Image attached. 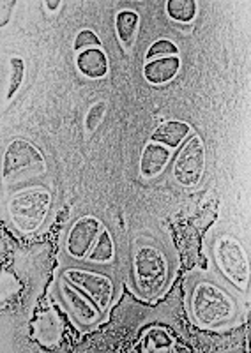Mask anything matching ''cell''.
<instances>
[{
    "mask_svg": "<svg viewBox=\"0 0 251 353\" xmlns=\"http://www.w3.org/2000/svg\"><path fill=\"white\" fill-rule=\"evenodd\" d=\"M34 336L43 346H57L62 337V320L53 307L45 309L34 321Z\"/></svg>",
    "mask_w": 251,
    "mask_h": 353,
    "instance_id": "12",
    "label": "cell"
},
{
    "mask_svg": "<svg viewBox=\"0 0 251 353\" xmlns=\"http://www.w3.org/2000/svg\"><path fill=\"white\" fill-rule=\"evenodd\" d=\"M186 311L202 330L219 332L234 327L241 316L239 301L209 274L194 272L186 281Z\"/></svg>",
    "mask_w": 251,
    "mask_h": 353,
    "instance_id": "1",
    "label": "cell"
},
{
    "mask_svg": "<svg viewBox=\"0 0 251 353\" xmlns=\"http://www.w3.org/2000/svg\"><path fill=\"white\" fill-rule=\"evenodd\" d=\"M181 71V57H161L154 61L145 62L143 65V78L150 85L170 83Z\"/></svg>",
    "mask_w": 251,
    "mask_h": 353,
    "instance_id": "13",
    "label": "cell"
},
{
    "mask_svg": "<svg viewBox=\"0 0 251 353\" xmlns=\"http://www.w3.org/2000/svg\"><path fill=\"white\" fill-rule=\"evenodd\" d=\"M106 110H108V105H106V101H97L87 110L86 119H83V129H86V134H94L99 125H101L103 119L106 115Z\"/></svg>",
    "mask_w": 251,
    "mask_h": 353,
    "instance_id": "19",
    "label": "cell"
},
{
    "mask_svg": "<svg viewBox=\"0 0 251 353\" xmlns=\"http://www.w3.org/2000/svg\"><path fill=\"white\" fill-rule=\"evenodd\" d=\"M138 30H140V17H138L137 11L124 9V11L117 12V17H115V34H117L121 48L126 53H130L133 50L134 43H137Z\"/></svg>",
    "mask_w": 251,
    "mask_h": 353,
    "instance_id": "15",
    "label": "cell"
},
{
    "mask_svg": "<svg viewBox=\"0 0 251 353\" xmlns=\"http://www.w3.org/2000/svg\"><path fill=\"white\" fill-rule=\"evenodd\" d=\"M74 68L86 80H101L108 74L110 62L103 48H89L74 53Z\"/></svg>",
    "mask_w": 251,
    "mask_h": 353,
    "instance_id": "11",
    "label": "cell"
},
{
    "mask_svg": "<svg viewBox=\"0 0 251 353\" xmlns=\"http://www.w3.org/2000/svg\"><path fill=\"white\" fill-rule=\"evenodd\" d=\"M55 295H57L62 307L66 309V313L69 314L71 321H73L81 332L94 329V327L99 325V323L106 318V314L103 313L101 309L97 307L96 302H94L86 292H81L78 286H74L73 283L68 281L64 276L57 277V283H55Z\"/></svg>",
    "mask_w": 251,
    "mask_h": 353,
    "instance_id": "6",
    "label": "cell"
},
{
    "mask_svg": "<svg viewBox=\"0 0 251 353\" xmlns=\"http://www.w3.org/2000/svg\"><path fill=\"white\" fill-rule=\"evenodd\" d=\"M179 55L177 44L172 43L170 39H159L154 44H150V48L145 53V62L161 59V57H174Z\"/></svg>",
    "mask_w": 251,
    "mask_h": 353,
    "instance_id": "21",
    "label": "cell"
},
{
    "mask_svg": "<svg viewBox=\"0 0 251 353\" xmlns=\"http://www.w3.org/2000/svg\"><path fill=\"white\" fill-rule=\"evenodd\" d=\"M52 191L45 185H29L14 191L6 201V212L12 228L21 235H32L45 225L52 209Z\"/></svg>",
    "mask_w": 251,
    "mask_h": 353,
    "instance_id": "3",
    "label": "cell"
},
{
    "mask_svg": "<svg viewBox=\"0 0 251 353\" xmlns=\"http://www.w3.org/2000/svg\"><path fill=\"white\" fill-rule=\"evenodd\" d=\"M140 352L143 353H166L175 352V339L170 332L161 327L147 330L140 339Z\"/></svg>",
    "mask_w": 251,
    "mask_h": 353,
    "instance_id": "16",
    "label": "cell"
},
{
    "mask_svg": "<svg viewBox=\"0 0 251 353\" xmlns=\"http://www.w3.org/2000/svg\"><path fill=\"white\" fill-rule=\"evenodd\" d=\"M11 78H9V88H8V101L14 97L18 92V88L21 87L25 78V61L21 57H11Z\"/></svg>",
    "mask_w": 251,
    "mask_h": 353,
    "instance_id": "20",
    "label": "cell"
},
{
    "mask_svg": "<svg viewBox=\"0 0 251 353\" xmlns=\"http://www.w3.org/2000/svg\"><path fill=\"white\" fill-rule=\"evenodd\" d=\"M199 4L194 0H168L166 14L175 23H191L197 18Z\"/></svg>",
    "mask_w": 251,
    "mask_h": 353,
    "instance_id": "18",
    "label": "cell"
},
{
    "mask_svg": "<svg viewBox=\"0 0 251 353\" xmlns=\"http://www.w3.org/2000/svg\"><path fill=\"white\" fill-rule=\"evenodd\" d=\"M89 48H101V39L96 36L94 30H90V28H83V30H80V32L77 34V37H74L73 50L74 53H78Z\"/></svg>",
    "mask_w": 251,
    "mask_h": 353,
    "instance_id": "22",
    "label": "cell"
},
{
    "mask_svg": "<svg viewBox=\"0 0 251 353\" xmlns=\"http://www.w3.org/2000/svg\"><path fill=\"white\" fill-rule=\"evenodd\" d=\"M115 258V244L114 239L110 235V232L106 228L101 230L99 237H97L96 244H94L92 251L89 253L86 261L92 265H106L112 263Z\"/></svg>",
    "mask_w": 251,
    "mask_h": 353,
    "instance_id": "17",
    "label": "cell"
},
{
    "mask_svg": "<svg viewBox=\"0 0 251 353\" xmlns=\"http://www.w3.org/2000/svg\"><path fill=\"white\" fill-rule=\"evenodd\" d=\"M46 173L43 152L29 140H11L2 159V181L4 185H18Z\"/></svg>",
    "mask_w": 251,
    "mask_h": 353,
    "instance_id": "4",
    "label": "cell"
},
{
    "mask_svg": "<svg viewBox=\"0 0 251 353\" xmlns=\"http://www.w3.org/2000/svg\"><path fill=\"white\" fill-rule=\"evenodd\" d=\"M101 221L94 216H81L69 226L64 239V251L71 260L86 261L92 251L99 233H101Z\"/></svg>",
    "mask_w": 251,
    "mask_h": 353,
    "instance_id": "9",
    "label": "cell"
},
{
    "mask_svg": "<svg viewBox=\"0 0 251 353\" xmlns=\"http://www.w3.org/2000/svg\"><path fill=\"white\" fill-rule=\"evenodd\" d=\"M61 276H64L68 281L86 292L103 313L108 316L110 309L117 299V285L110 276L96 270L83 269V267H66Z\"/></svg>",
    "mask_w": 251,
    "mask_h": 353,
    "instance_id": "7",
    "label": "cell"
},
{
    "mask_svg": "<svg viewBox=\"0 0 251 353\" xmlns=\"http://www.w3.org/2000/svg\"><path fill=\"white\" fill-rule=\"evenodd\" d=\"M62 6V2L61 0H48V2H45V8L48 9V11H57L59 8H61Z\"/></svg>",
    "mask_w": 251,
    "mask_h": 353,
    "instance_id": "23",
    "label": "cell"
},
{
    "mask_svg": "<svg viewBox=\"0 0 251 353\" xmlns=\"http://www.w3.org/2000/svg\"><path fill=\"white\" fill-rule=\"evenodd\" d=\"M205 172V147L199 134L191 137L179 150L172 166V179L184 189L199 188Z\"/></svg>",
    "mask_w": 251,
    "mask_h": 353,
    "instance_id": "8",
    "label": "cell"
},
{
    "mask_svg": "<svg viewBox=\"0 0 251 353\" xmlns=\"http://www.w3.org/2000/svg\"><path fill=\"white\" fill-rule=\"evenodd\" d=\"M191 134V125L184 121H177V119H172V121H166L163 124H159L154 129L150 141H156V143H161L168 149H177L179 145L183 143L188 137Z\"/></svg>",
    "mask_w": 251,
    "mask_h": 353,
    "instance_id": "14",
    "label": "cell"
},
{
    "mask_svg": "<svg viewBox=\"0 0 251 353\" xmlns=\"http://www.w3.org/2000/svg\"><path fill=\"white\" fill-rule=\"evenodd\" d=\"M174 279V261L163 242L140 235L131 245V281L134 293L145 302H154Z\"/></svg>",
    "mask_w": 251,
    "mask_h": 353,
    "instance_id": "2",
    "label": "cell"
},
{
    "mask_svg": "<svg viewBox=\"0 0 251 353\" xmlns=\"http://www.w3.org/2000/svg\"><path fill=\"white\" fill-rule=\"evenodd\" d=\"M212 260L216 267L235 288H250V258L239 239L230 233H218L212 241Z\"/></svg>",
    "mask_w": 251,
    "mask_h": 353,
    "instance_id": "5",
    "label": "cell"
},
{
    "mask_svg": "<svg viewBox=\"0 0 251 353\" xmlns=\"http://www.w3.org/2000/svg\"><path fill=\"white\" fill-rule=\"evenodd\" d=\"M172 157V150L168 147L156 141H149L140 154V163H138V172L143 181H152L158 179L165 168L168 166Z\"/></svg>",
    "mask_w": 251,
    "mask_h": 353,
    "instance_id": "10",
    "label": "cell"
}]
</instances>
